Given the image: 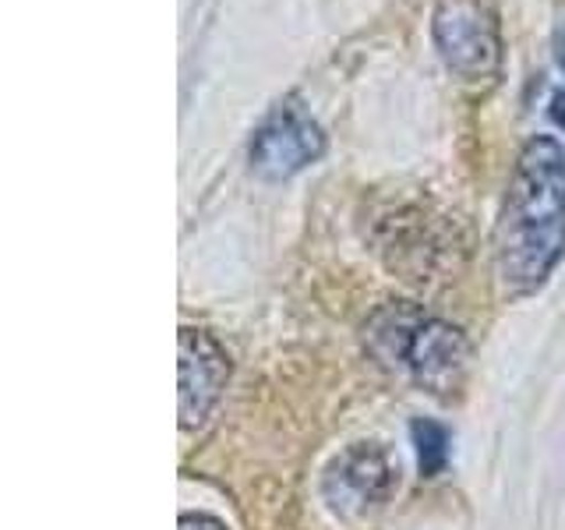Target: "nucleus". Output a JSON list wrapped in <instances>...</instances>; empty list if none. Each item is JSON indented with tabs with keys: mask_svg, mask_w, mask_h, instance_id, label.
<instances>
[{
	"mask_svg": "<svg viewBox=\"0 0 565 530\" xmlns=\"http://www.w3.org/2000/svg\"><path fill=\"white\" fill-rule=\"evenodd\" d=\"M230 379L226 350L205 329H181V424L199 428Z\"/></svg>",
	"mask_w": 565,
	"mask_h": 530,
	"instance_id": "6",
	"label": "nucleus"
},
{
	"mask_svg": "<svg viewBox=\"0 0 565 530\" xmlns=\"http://www.w3.org/2000/svg\"><path fill=\"white\" fill-rule=\"evenodd\" d=\"M181 530H226L216 517H205V512H184Z\"/></svg>",
	"mask_w": 565,
	"mask_h": 530,
	"instance_id": "8",
	"label": "nucleus"
},
{
	"mask_svg": "<svg viewBox=\"0 0 565 530\" xmlns=\"http://www.w3.org/2000/svg\"><path fill=\"white\" fill-rule=\"evenodd\" d=\"M326 152V131L297 96L279 99L252 135V170L262 181H290L318 163Z\"/></svg>",
	"mask_w": 565,
	"mask_h": 530,
	"instance_id": "4",
	"label": "nucleus"
},
{
	"mask_svg": "<svg viewBox=\"0 0 565 530\" xmlns=\"http://www.w3.org/2000/svg\"><path fill=\"white\" fill-rule=\"evenodd\" d=\"M375 353L393 368H403L431 393H449L459 385L470 361L463 332L441 318L420 311L406 300L385 305L367 326Z\"/></svg>",
	"mask_w": 565,
	"mask_h": 530,
	"instance_id": "2",
	"label": "nucleus"
},
{
	"mask_svg": "<svg viewBox=\"0 0 565 530\" xmlns=\"http://www.w3.org/2000/svg\"><path fill=\"white\" fill-rule=\"evenodd\" d=\"M431 43L441 64L467 82L491 78L502 67L499 18L484 0H438L431 14Z\"/></svg>",
	"mask_w": 565,
	"mask_h": 530,
	"instance_id": "3",
	"label": "nucleus"
},
{
	"mask_svg": "<svg viewBox=\"0 0 565 530\" xmlns=\"http://www.w3.org/2000/svg\"><path fill=\"white\" fill-rule=\"evenodd\" d=\"M399 488V459L379 442L347 446L326 467L322 495L340 517H364L385 506Z\"/></svg>",
	"mask_w": 565,
	"mask_h": 530,
	"instance_id": "5",
	"label": "nucleus"
},
{
	"mask_svg": "<svg viewBox=\"0 0 565 530\" xmlns=\"http://www.w3.org/2000/svg\"><path fill=\"white\" fill-rule=\"evenodd\" d=\"M565 255V146L534 135L520 149L494 223V273L502 290L526 297L541 290Z\"/></svg>",
	"mask_w": 565,
	"mask_h": 530,
	"instance_id": "1",
	"label": "nucleus"
},
{
	"mask_svg": "<svg viewBox=\"0 0 565 530\" xmlns=\"http://www.w3.org/2000/svg\"><path fill=\"white\" fill-rule=\"evenodd\" d=\"M411 438L417 449V467L420 477H438L449 464V432L435 421H414Z\"/></svg>",
	"mask_w": 565,
	"mask_h": 530,
	"instance_id": "7",
	"label": "nucleus"
},
{
	"mask_svg": "<svg viewBox=\"0 0 565 530\" xmlns=\"http://www.w3.org/2000/svg\"><path fill=\"white\" fill-rule=\"evenodd\" d=\"M555 64H558V71L565 75V22L555 29Z\"/></svg>",
	"mask_w": 565,
	"mask_h": 530,
	"instance_id": "9",
	"label": "nucleus"
}]
</instances>
